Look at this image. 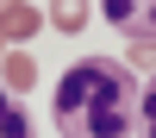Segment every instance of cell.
Wrapping results in <instances>:
<instances>
[{
    "label": "cell",
    "instance_id": "3",
    "mask_svg": "<svg viewBox=\"0 0 156 138\" xmlns=\"http://www.w3.org/2000/svg\"><path fill=\"white\" fill-rule=\"evenodd\" d=\"M0 32H6V38H31L37 32V13L19 6V0H0Z\"/></svg>",
    "mask_w": 156,
    "mask_h": 138
},
{
    "label": "cell",
    "instance_id": "8",
    "mask_svg": "<svg viewBox=\"0 0 156 138\" xmlns=\"http://www.w3.org/2000/svg\"><path fill=\"white\" fill-rule=\"evenodd\" d=\"M131 69H156V38H137V44H131Z\"/></svg>",
    "mask_w": 156,
    "mask_h": 138
},
{
    "label": "cell",
    "instance_id": "4",
    "mask_svg": "<svg viewBox=\"0 0 156 138\" xmlns=\"http://www.w3.org/2000/svg\"><path fill=\"white\" fill-rule=\"evenodd\" d=\"M0 138H31V119H25V107L12 100V88H0Z\"/></svg>",
    "mask_w": 156,
    "mask_h": 138
},
{
    "label": "cell",
    "instance_id": "7",
    "mask_svg": "<svg viewBox=\"0 0 156 138\" xmlns=\"http://www.w3.org/2000/svg\"><path fill=\"white\" fill-rule=\"evenodd\" d=\"M31 75H37V63H31V57H6V88H25Z\"/></svg>",
    "mask_w": 156,
    "mask_h": 138
},
{
    "label": "cell",
    "instance_id": "6",
    "mask_svg": "<svg viewBox=\"0 0 156 138\" xmlns=\"http://www.w3.org/2000/svg\"><path fill=\"white\" fill-rule=\"evenodd\" d=\"M137 138H156V82L150 88H137V125H131Z\"/></svg>",
    "mask_w": 156,
    "mask_h": 138
},
{
    "label": "cell",
    "instance_id": "2",
    "mask_svg": "<svg viewBox=\"0 0 156 138\" xmlns=\"http://www.w3.org/2000/svg\"><path fill=\"white\" fill-rule=\"evenodd\" d=\"M100 13L131 38H156V0H100Z\"/></svg>",
    "mask_w": 156,
    "mask_h": 138
},
{
    "label": "cell",
    "instance_id": "5",
    "mask_svg": "<svg viewBox=\"0 0 156 138\" xmlns=\"http://www.w3.org/2000/svg\"><path fill=\"white\" fill-rule=\"evenodd\" d=\"M50 13H56V32H81L87 25V0H50Z\"/></svg>",
    "mask_w": 156,
    "mask_h": 138
},
{
    "label": "cell",
    "instance_id": "1",
    "mask_svg": "<svg viewBox=\"0 0 156 138\" xmlns=\"http://www.w3.org/2000/svg\"><path fill=\"white\" fill-rule=\"evenodd\" d=\"M50 107L62 138H125L137 125V75L119 57H81L62 69Z\"/></svg>",
    "mask_w": 156,
    "mask_h": 138
}]
</instances>
